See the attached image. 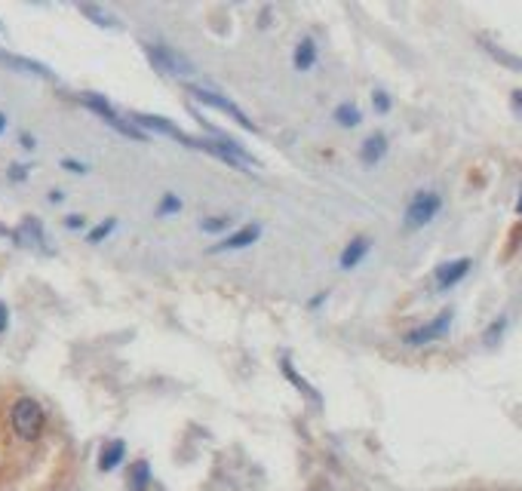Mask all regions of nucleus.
<instances>
[{"mask_svg":"<svg viewBox=\"0 0 522 491\" xmlns=\"http://www.w3.org/2000/svg\"><path fill=\"white\" fill-rule=\"evenodd\" d=\"M10 424L19 439H28L34 442L37 436L43 433V424H46V415L41 409V402H34L31 396H22V400L13 402V411H10Z\"/></svg>","mask_w":522,"mask_h":491,"instance_id":"nucleus-1","label":"nucleus"},{"mask_svg":"<svg viewBox=\"0 0 522 491\" xmlns=\"http://www.w3.org/2000/svg\"><path fill=\"white\" fill-rule=\"evenodd\" d=\"M194 147H200V151L213 154V157L224 160L228 166H237V169H246V173H255L259 169V160L252 157V154L243 151V145L231 142V138L218 136L215 142H206V138H194Z\"/></svg>","mask_w":522,"mask_h":491,"instance_id":"nucleus-2","label":"nucleus"},{"mask_svg":"<svg viewBox=\"0 0 522 491\" xmlns=\"http://www.w3.org/2000/svg\"><path fill=\"white\" fill-rule=\"evenodd\" d=\"M83 105L90 108V111H96L102 120L108 123L111 129H117L120 136H127V138H132V142H145V132L136 127L132 120H127L123 114H117L114 108H111V101H108L105 96H96V92H87L83 96Z\"/></svg>","mask_w":522,"mask_h":491,"instance_id":"nucleus-3","label":"nucleus"},{"mask_svg":"<svg viewBox=\"0 0 522 491\" xmlns=\"http://www.w3.org/2000/svg\"><path fill=\"white\" fill-rule=\"evenodd\" d=\"M440 209H442L440 194H436V191H418L406 206V222H403V228H406V231L427 228V224L440 215Z\"/></svg>","mask_w":522,"mask_h":491,"instance_id":"nucleus-4","label":"nucleus"},{"mask_svg":"<svg viewBox=\"0 0 522 491\" xmlns=\"http://www.w3.org/2000/svg\"><path fill=\"white\" fill-rule=\"evenodd\" d=\"M145 56L154 65V71H160L166 77H191L197 71L182 52L169 50V46H160V43H145Z\"/></svg>","mask_w":522,"mask_h":491,"instance_id":"nucleus-5","label":"nucleus"},{"mask_svg":"<svg viewBox=\"0 0 522 491\" xmlns=\"http://www.w3.org/2000/svg\"><path fill=\"white\" fill-rule=\"evenodd\" d=\"M451 310H442L440 316H433L431 323H424V326H418V329H412L406 338V345L409 347H424V345H431V341H440L442 335H446L449 329H451Z\"/></svg>","mask_w":522,"mask_h":491,"instance_id":"nucleus-6","label":"nucleus"},{"mask_svg":"<svg viewBox=\"0 0 522 491\" xmlns=\"http://www.w3.org/2000/svg\"><path fill=\"white\" fill-rule=\"evenodd\" d=\"M470 268H473V261L470 259H455V261H446V264H440L436 268V289L440 292H449V289H455L461 279L470 274Z\"/></svg>","mask_w":522,"mask_h":491,"instance_id":"nucleus-7","label":"nucleus"},{"mask_svg":"<svg viewBox=\"0 0 522 491\" xmlns=\"http://www.w3.org/2000/svg\"><path fill=\"white\" fill-rule=\"evenodd\" d=\"M194 99H200L204 105H209V108H218V111H224V114H231L233 120L240 123V127H246V129H255V123L249 120V117L240 111L233 101H228L224 96H218V92H209V90H194Z\"/></svg>","mask_w":522,"mask_h":491,"instance_id":"nucleus-8","label":"nucleus"},{"mask_svg":"<svg viewBox=\"0 0 522 491\" xmlns=\"http://www.w3.org/2000/svg\"><path fill=\"white\" fill-rule=\"evenodd\" d=\"M261 237V228L259 224H246L243 231H237V233H231L228 240H222L218 246H213L209 252H237V249H246V246H252L255 240Z\"/></svg>","mask_w":522,"mask_h":491,"instance_id":"nucleus-9","label":"nucleus"},{"mask_svg":"<svg viewBox=\"0 0 522 491\" xmlns=\"http://www.w3.org/2000/svg\"><path fill=\"white\" fill-rule=\"evenodd\" d=\"M15 240H19V246H28V249H43L46 252V237H43V228L37 218H25V222L19 224V231H15Z\"/></svg>","mask_w":522,"mask_h":491,"instance_id":"nucleus-10","label":"nucleus"},{"mask_svg":"<svg viewBox=\"0 0 522 491\" xmlns=\"http://www.w3.org/2000/svg\"><path fill=\"white\" fill-rule=\"evenodd\" d=\"M369 249H372L369 237H354V240H350V243L345 246V252H341L338 264H341L345 270H354L356 264H360L365 255H369Z\"/></svg>","mask_w":522,"mask_h":491,"instance_id":"nucleus-11","label":"nucleus"},{"mask_svg":"<svg viewBox=\"0 0 522 491\" xmlns=\"http://www.w3.org/2000/svg\"><path fill=\"white\" fill-rule=\"evenodd\" d=\"M384 154H387V138L381 136V132L369 136L360 147V160L365 163V166H378V163L384 160Z\"/></svg>","mask_w":522,"mask_h":491,"instance_id":"nucleus-12","label":"nucleus"},{"mask_svg":"<svg viewBox=\"0 0 522 491\" xmlns=\"http://www.w3.org/2000/svg\"><path fill=\"white\" fill-rule=\"evenodd\" d=\"M123 455H127V442H123V439H111L102 449V455H99V470H102V473L117 470L120 461H123Z\"/></svg>","mask_w":522,"mask_h":491,"instance_id":"nucleus-13","label":"nucleus"},{"mask_svg":"<svg viewBox=\"0 0 522 491\" xmlns=\"http://www.w3.org/2000/svg\"><path fill=\"white\" fill-rule=\"evenodd\" d=\"M295 71H310V68L317 65V43L314 37H301L299 46H295Z\"/></svg>","mask_w":522,"mask_h":491,"instance_id":"nucleus-14","label":"nucleus"},{"mask_svg":"<svg viewBox=\"0 0 522 491\" xmlns=\"http://www.w3.org/2000/svg\"><path fill=\"white\" fill-rule=\"evenodd\" d=\"M147 486H151V467H147V461H136L127 473V488L129 491H147Z\"/></svg>","mask_w":522,"mask_h":491,"instance_id":"nucleus-15","label":"nucleus"},{"mask_svg":"<svg viewBox=\"0 0 522 491\" xmlns=\"http://www.w3.org/2000/svg\"><path fill=\"white\" fill-rule=\"evenodd\" d=\"M0 61H6V65L19 68V71H25V74L46 77V80H50V77H52V71H50V68L37 65V61H31V59H19V56H6V52H0Z\"/></svg>","mask_w":522,"mask_h":491,"instance_id":"nucleus-16","label":"nucleus"},{"mask_svg":"<svg viewBox=\"0 0 522 491\" xmlns=\"http://www.w3.org/2000/svg\"><path fill=\"white\" fill-rule=\"evenodd\" d=\"M335 120H338L345 129H354L356 123L363 120V114H360V108H356V105H350V101H345V105L335 108Z\"/></svg>","mask_w":522,"mask_h":491,"instance_id":"nucleus-17","label":"nucleus"},{"mask_svg":"<svg viewBox=\"0 0 522 491\" xmlns=\"http://www.w3.org/2000/svg\"><path fill=\"white\" fill-rule=\"evenodd\" d=\"M81 13L87 15V19H92L96 25H102V28H120V22L114 19V15H108L102 6H92V4H83L81 6Z\"/></svg>","mask_w":522,"mask_h":491,"instance_id":"nucleus-18","label":"nucleus"},{"mask_svg":"<svg viewBox=\"0 0 522 491\" xmlns=\"http://www.w3.org/2000/svg\"><path fill=\"white\" fill-rule=\"evenodd\" d=\"M176 212H182V197H178V194H163V200L157 203V218H166Z\"/></svg>","mask_w":522,"mask_h":491,"instance_id":"nucleus-19","label":"nucleus"},{"mask_svg":"<svg viewBox=\"0 0 522 491\" xmlns=\"http://www.w3.org/2000/svg\"><path fill=\"white\" fill-rule=\"evenodd\" d=\"M486 52H492V56H495L498 61H504V65L513 68V71H522V59L510 56V52H504V50H498L495 43H486Z\"/></svg>","mask_w":522,"mask_h":491,"instance_id":"nucleus-20","label":"nucleus"},{"mask_svg":"<svg viewBox=\"0 0 522 491\" xmlns=\"http://www.w3.org/2000/svg\"><path fill=\"white\" fill-rule=\"evenodd\" d=\"M231 224V218L228 215H213V218H206L200 228H204V233H222L224 228Z\"/></svg>","mask_w":522,"mask_h":491,"instance_id":"nucleus-21","label":"nucleus"},{"mask_svg":"<svg viewBox=\"0 0 522 491\" xmlns=\"http://www.w3.org/2000/svg\"><path fill=\"white\" fill-rule=\"evenodd\" d=\"M114 228H117L114 218H105V222L99 224V228H92V231H90V243H102V240H105Z\"/></svg>","mask_w":522,"mask_h":491,"instance_id":"nucleus-22","label":"nucleus"},{"mask_svg":"<svg viewBox=\"0 0 522 491\" xmlns=\"http://www.w3.org/2000/svg\"><path fill=\"white\" fill-rule=\"evenodd\" d=\"M504 329H508V319H504V316L495 319V323L486 329V335H482V338H486V345H498V338L504 335Z\"/></svg>","mask_w":522,"mask_h":491,"instance_id":"nucleus-23","label":"nucleus"},{"mask_svg":"<svg viewBox=\"0 0 522 491\" xmlns=\"http://www.w3.org/2000/svg\"><path fill=\"white\" fill-rule=\"evenodd\" d=\"M372 105H375V111L378 114H387L391 111V96H387V92H372Z\"/></svg>","mask_w":522,"mask_h":491,"instance_id":"nucleus-24","label":"nucleus"},{"mask_svg":"<svg viewBox=\"0 0 522 491\" xmlns=\"http://www.w3.org/2000/svg\"><path fill=\"white\" fill-rule=\"evenodd\" d=\"M83 224H87V218H83V215H68V218H65V228H68V231H81Z\"/></svg>","mask_w":522,"mask_h":491,"instance_id":"nucleus-25","label":"nucleus"},{"mask_svg":"<svg viewBox=\"0 0 522 491\" xmlns=\"http://www.w3.org/2000/svg\"><path fill=\"white\" fill-rule=\"evenodd\" d=\"M6 326H10V310H6V304L0 301V335L6 332Z\"/></svg>","mask_w":522,"mask_h":491,"instance_id":"nucleus-26","label":"nucleus"},{"mask_svg":"<svg viewBox=\"0 0 522 491\" xmlns=\"http://www.w3.org/2000/svg\"><path fill=\"white\" fill-rule=\"evenodd\" d=\"M62 166H65L68 173H77V175L87 173V166H81V163H74V160H62Z\"/></svg>","mask_w":522,"mask_h":491,"instance_id":"nucleus-27","label":"nucleus"},{"mask_svg":"<svg viewBox=\"0 0 522 491\" xmlns=\"http://www.w3.org/2000/svg\"><path fill=\"white\" fill-rule=\"evenodd\" d=\"M10 178H13V182H25V178H28V166H13Z\"/></svg>","mask_w":522,"mask_h":491,"instance_id":"nucleus-28","label":"nucleus"},{"mask_svg":"<svg viewBox=\"0 0 522 491\" xmlns=\"http://www.w3.org/2000/svg\"><path fill=\"white\" fill-rule=\"evenodd\" d=\"M510 105H513V111H517V114L522 117V90L513 92V96H510Z\"/></svg>","mask_w":522,"mask_h":491,"instance_id":"nucleus-29","label":"nucleus"},{"mask_svg":"<svg viewBox=\"0 0 522 491\" xmlns=\"http://www.w3.org/2000/svg\"><path fill=\"white\" fill-rule=\"evenodd\" d=\"M6 129V114H0V132Z\"/></svg>","mask_w":522,"mask_h":491,"instance_id":"nucleus-30","label":"nucleus"},{"mask_svg":"<svg viewBox=\"0 0 522 491\" xmlns=\"http://www.w3.org/2000/svg\"><path fill=\"white\" fill-rule=\"evenodd\" d=\"M517 212L522 215V197H519V203H517Z\"/></svg>","mask_w":522,"mask_h":491,"instance_id":"nucleus-31","label":"nucleus"},{"mask_svg":"<svg viewBox=\"0 0 522 491\" xmlns=\"http://www.w3.org/2000/svg\"><path fill=\"white\" fill-rule=\"evenodd\" d=\"M0 31H4V25H0Z\"/></svg>","mask_w":522,"mask_h":491,"instance_id":"nucleus-32","label":"nucleus"}]
</instances>
